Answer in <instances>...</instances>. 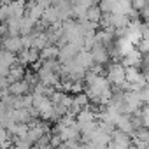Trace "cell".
Segmentation results:
<instances>
[{
    "instance_id": "6da1fadb",
    "label": "cell",
    "mask_w": 149,
    "mask_h": 149,
    "mask_svg": "<svg viewBox=\"0 0 149 149\" xmlns=\"http://www.w3.org/2000/svg\"><path fill=\"white\" fill-rule=\"evenodd\" d=\"M107 81L109 84H114L118 88L126 84V67L123 63H111L107 70Z\"/></svg>"
},
{
    "instance_id": "7a4b0ae2",
    "label": "cell",
    "mask_w": 149,
    "mask_h": 149,
    "mask_svg": "<svg viewBox=\"0 0 149 149\" xmlns=\"http://www.w3.org/2000/svg\"><path fill=\"white\" fill-rule=\"evenodd\" d=\"M132 147V139L128 133H123L119 130H114L111 135L109 149H130Z\"/></svg>"
},
{
    "instance_id": "3957f363",
    "label": "cell",
    "mask_w": 149,
    "mask_h": 149,
    "mask_svg": "<svg viewBox=\"0 0 149 149\" xmlns=\"http://www.w3.org/2000/svg\"><path fill=\"white\" fill-rule=\"evenodd\" d=\"M125 107H126V114L140 112L142 100H140L139 91H125Z\"/></svg>"
},
{
    "instance_id": "277c9868",
    "label": "cell",
    "mask_w": 149,
    "mask_h": 149,
    "mask_svg": "<svg viewBox=\"0 0 149 149\" xmlns=\"http://www.w3.org/2000/svg\"><path fill=\"white\" fill-rule=\"evenodd\" d=\"M90 53H91L93 63H98V65H105V63L109 61V58H111V54H109V49H107L105 46H102L100 42H97Z\"/></svg>"
},
{
    "instance_id": "5b68a950",
    "label": "cell",
    "mask_w": 149,
    "mask_h": 149,
    "mask_svg": "<svg viewBox=\"0 0 149 149\" xmlns=\"http://www.w3.org/2000/svg\"><path fill=\"white\" fill-rule=\"evenodd\" d=\"M142 61H144V58H142V53L139 51V49H132L126 56H123V65L128 68V67H135V68H139L140 65H142Z\"/></svg>"
},
{
    "instance_id": "8992f818",
    "label": "cell",
    "mask_w": 149,
    "mask_h": 149,
    "mask_svg": "<svg viewBox=\"0 0 149 149\" xmlns=\"http://www.w3.org/2000/svg\"><path fill=\"white\" fill-rule=\"evenodd\" d=\"M28 90H30V83L25 81V79L9 84V93H11V97H16V98H19V97H26Z\"/></svg>"
},
{
    "instance_id": "52a82bcc",
    "label": "cell",
    "mask_w": 149,
    "mask_h": 149,
    "mask_svg": "<svg viewBox=\"0 0 149 149\" xmlns=\"http://www.w3.org/2000/svg\"><path fill=\"white\" fill-rule=\"evenodd\" d=\"M4 46H6V51L7 53H16V51L21 53L23 51V42H21V37H18V35H9L6 39Z\"/></svg>"
},
{
    "instance_id": "ba28073f",
    "label": "cell",
    "mask_w": 149,
    "mask_h": 149,
    "mask_svg": "<svg viewBox=\"0 0 149 149\" xmlns=\"http://www.w3.org/2000/svg\"><path fill=\"white\" fill-rule=\"evenodd\" d=\"M23 74H25V70H23V65H18V63H14L11 68H9V74H7V81L13 84V83H18V81H23Z\"/></svg>"
},
{
    "instance_id": "9c48e42d",
    "label": "cell",
    "mask_w": 149,
    "mask_h": 149,
    "mask_svg": "<svg viewBox=\"0 0 149 149\" xmlns=\"http://www.w3.org/2000/svg\"><path fill=\"white\" fill-rule=\"evenodd\" d=\"M139 118H140V123H142V126L149 130V107H144V109H140V112H139Z\"/></svg>"
},
{
    "instance_id": "30bf717a",
    "label": "cell",
    "mask_w": 149,
    "mask_h": 149,
    "mask_svg": "<svg viewBox=\"0 0 149 149\" xmlns=\"http://www.w3.org/2000/svg\"><path fill=\"white\" fill-rule=\"evenodd\" d=\"M139 95H140L142 104H147V107H149V86H144V88L139 91Z\"/></svg>"
}]
</instances>
